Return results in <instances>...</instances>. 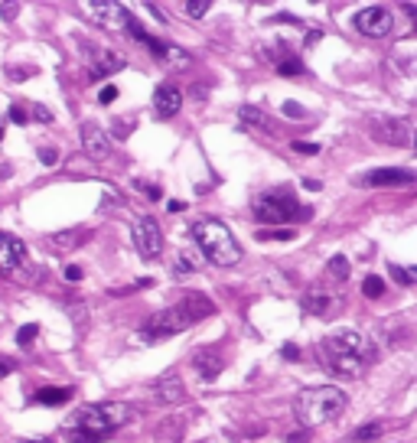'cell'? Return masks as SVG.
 I'll use <instances>...</instances> for the list:
<instances>
[{"instance_id":"cell-25","label":"cell","mask_w":417,"mask_h":443,"mask_svg":"<svg viewBox=\"0 0 417 443\" xmlns=\"http://www.w3.org/2000/svg\"><path fill=\"white\" fill-rule=\"evenodd\" d=\"M382 437V424H362L356 430V440L358 443H372V440H378Z\"/></svg>"},{"instance_id":"cell-29","label":"cell","mask_w":417,"mask_h":443,"mask_svg":"<svg viewBox=\"0 0 417 443\" xmlns=\"http://www.w3.org/2000/svg\"><path fill=\"white\" fill-rule=\"evenodd\" d=\"M209 7H212V4H209V0H193V4H186V17H193V20H199V17H205V13H209Z\"/></svg>"},{"instance_id":"cell-26","label":"cell","mask_w":417,"mask_h":443,"mask_svg":"<svg viewBox=\"0 0 417 443\" xmlns=\"http://www.w3.org/2000/svg\"><path fill=\"white\" fill-rule=\"evenodd\" d=\"M277 72H281V75H300V72H303V62H300L297 56H287V59L277 62Z\"/></svg>"},{"instance_id":"cell-16","label":"cell","mask_w":417,"mask_h":443,"mask_svg":"<svg viewBox=\"0 0 417 443\" xmlns=\"http://www.w3.org/2000/svg\"><path fill=\"white\" fill-rule=\"evenodd\" d=\"M154 394H157L160 404H179L183 394H186V388H183V382H179V378L170 372V375H163L160 382L154 384Z\"/></svg>"},{"instance_id":"cell-51","label":"cell","mask_w":417,"mask_h":443,"mask_svg":"<svg viewBox=\"0 0 417 443\" xmlns=\"http://www.w3.org/2000/svg\"><path fill=\"white\" fill-rule=\"evenodd\" d=\"M199 443H215V440H199Z\"/></svg>"},{"instance_id":"cell-22","label":"cell","mask_w":417,"mask_h":443,"mask_svg":"<svg viewBox=\"0 0 417 443\" xmlns=\"http://www.w3.org/2000/svg\"><path fill=\"white\" fill-rule=\"evenodd\" d=\"M68 398H72L68 388H40L36 392V404H66Z\"/></svg>"},{"instance_id":"cell-31","label":"cell","mask_w":417,"mask_h":443,"mask_svg":"<svg viewBox=\"0 0 417 443\" xmlns=\"http://www.w3.org/2000/svg\"><path fill=\"white\" fill-rule=\"evenodd\" d=\"M365 297H382L385 293V284H382V277H365Z\"/></svg>"},{"instance_id":"cell-2","label":"cell","mask_w":417,"mask_h":443,"mask_svg":"<svg viewBox=\"0 0 417 443\" xmlns=\"http://www.w3.org/2000/svg\"><path fill=\"white\" fill-rule=\"evenodd\" d=\"M349 398L346 392L332 388V384H320V388H303L294 401V414L297 420L303 424V430H313V427H323V424H332L346 411Z\"/></svg>"},{"instance_id":"cell-14","label":"cell","mask_w":417,"mask_h":443,"mask_svg":"<svg viewBox=\"0 0 417 443\" xmlns=\"http://www.w3.org/2000/svg\"><path fill=\"white\" fill-rule=\"evenodd\" d=\"M92 238V229H66V231H56L49 238V248L56 255H68V251H78Z\"/></svg>"},{"instance_id":"cell-35","label":"cell","mask_w":417,"mask_h":443,"mask_svg":"<svg viewBox=\"0 0 417 443\" xmlns=\"http://www.w3.org/2000/svg\"><path fill=\"white\" fill-rule=\"evenodd\" d=\"M20 13V4H0V17L7 20V23H13Z\"/></svg>"},{"instance_id":"cell-32","label":"cell","mask_w":417,"mask_h":443,"mask_svg":"<svg viewBox=\"0 0 417 443\" xmlns=\"http://www.w3.org/2000/svg\"><path fill=\"white\" fill-rule=\"evenodd\" d=\"M30 114H33L40 124H52V111L46 108V104H33V108H30Z\"/></svg>"},{"instance_id":"cell-36","label":"cell","mask_w":417,"mask_h":443,"mask_svg":"<svg viewBox=\"0 0 417 443\" xmlns=\"http://www.w3.org/2000/svg\"><path fill=\"white\" fill-rule=\"evenodd\" d=\"M134 186L140 189V193H147L150 199H160V196H163V193H160V186H154V183H144V179H137Z\"/></svg>"},{"instance_id":"cell-4","label":"cell","mask_w":417,"mask_h":443,"mask_svg":"<svg viewBox=\"0 0 417 443\" xmlns=\"http://www.w3.org/2000/svg\"><path fill=\"white\" fill-rule=\"evenodd\" d=\"M251 212L261 225H281V222L290 219H310V209H303L297 199V193L290 186H277V189H267L261 196L251 202Z\"/></svg>"},{"instance_id":"cell-50","label":"cell","mask_w":417,"mask_h":443,"mask_svg":"<svg viewBox=\"0 0 417 443\" xmlns=\"http://www.w3.org/2000/svg\"><path fill=\"white\" fill-rule=\"evenodd\" d=\"M20 443H43V440H20Z\"/></svg>"},{"instance_id":"cell-5","label":"cell","mask_w":417,"mask_h":443,"mask_svg":"<svg viewBox=\"0 0 417 443\" xmlns=\"http://www.w3.org/2000/svg\"><path fill=\"white\" fill-rule=\"evenodd\" d=\"M183 329H186V323H183L179 310L170 307V310H160V313H154L150 320H147L144 329H140V339H144V342H163V339L179 336Z\"/></svg>"},{"instance_id":"cell-9","label":"cell","mask_w":417,"mask_h":443,"mask_svg":"<svg viewBox=\"0 0 417 443\" xmlns=\"http://www.w3.org/2000/svg\"><path fill=\"white\" fill-rule=\"evenodd\" d=\"M131 235H134V245H137V251H140L144 257H157V255H160L163 238H160V225H157L154 215H140V219L134 222Z\"/></svg>"},{"instance_id":"cell-1","label":"cell","mask_w":417,"mask_h":443,"mask_svg":"<svg viewBox=\"0 0 417 443\" xmlns=\"http://www.w3.org/2000/svg\"><path fill=\"white\" fill-rule=\"evenodd\" d=\"M134 418V408L131 404H121V401H104V404H85L78 408L72 418L66 420L62 434L68 443H102L111 437V430L124 427Z\"/></svg>"},{"instance_id":"cell-52","label":"cell","mask_w":417,"mask_h":443,"mask_svg":"<svg viewBox=\"0 0 417 443\" xmlns=\"http://www.w3.org/2000/svg\"><path fill=\"white\" fill-rule=\"evenodd\" d=\"M0 140H4V131H0Z\"/></svg>"},{"instance_id":"cell-49","label":"cell","mask_w":417,"mask_h":443,"mask_svg":"<svg viewBox=\"0 0 417 443\" xmlns=\"http://www.w3.org/2000/svg\"><path fill=\"white\" fill-rule=\"evenodd\" d=\"M147 10H150V13H154V17L160 20V23H167V17H163V10L157 7V4H147Z\"/></svg>"},{"instance_id":"cell-20","label":"cell","mask_w":417,"mask_h":443,"mask_svg":"<svg viewBox=\"0 0 417 443\" xmlns=\"http://www.w3.org/2000/svg\"><path fill=\"white\" fill-rule=\"evenodd\" d=\"M349 271H352L349 257H342V255L330 257V265H326V274H330L332 281H339V284H346V281H349Z\"/></svg>"},{"instance_id":"cell-7","label":"cell","mask_w":417,"mask_h":443,"mask_svg":"<svg viewBox=\"0 0 417 443\" xmlns=\"http://www.w3.org/2000/svg\"><path fill=\"white\" fill-rule=\"evenodd\" d=\"M356 30L372 36V40H385L394 30V17L388 7H365L356 13Z\"/></svg>"},{"instance_id":"cell-10","label":"cell","mask_w":417,"mask_h":443,"mask_svg":"<svg viewBox=\"0 0 417 443\" xmlns=\"http://www.w3.org/2000/svg\"><path fill=\"white\" fill-rule=\"evenodd\" d=\"M85 13L92 17V23L108 26V30H121L128 23V10L114 0H92V4H85Z\"/></svg>"},{"instance_id":"cell-28","label":"cell","mask_w":417,"mask_h":443,"mask_svg":"<svg viewBox=\"0 0 417 443\" xmlns=\"http://www.w3.org/2000/svg\"><path fill=\"white\" fill-rule=\"evenodd\" d=\"M167 62H173V66H189L193 62V56L189 52H183V49H176V46H167V56H163Z\"/></svg>"},{"instance_id":"cell-6","label":"cell","mask_w":417,"mask_h":443,"mask_svg":"<svg viewBox=\"0 0 417 443\" xmlns=\"http://www.w3.org/2000/svg\"><path fill=\"white\" fill-rule=\"evenodd\" d=\"M30 271V257H26V245L7 231H0V274L10 277H23Z\"/></svg>"},{"instance_id":"cell-19","label":"cell","mask_w":417,"mask_h":443,"mask_svg":"<svg viewBox=\"0 0 417 443\" xmlns=\"http://www.w3.org/2000/svg\"><path fill=\"white\" fill-rule=\"evenodd\" d=\"M332 303H336V300H332L330 293H307V297H303V310L316 313V316H326L332 310Z\"/></svg>"},{"instance_id":"cell-39","label":"cell","mask_w":417,"mask_h":443,"mask_svg":"<svg viewBox=\"0 0 417 443\" xmlns=\"http://www.w3.org/2000/svg\"><path fill=\"white\" fill-rule=\"evenodd\" d=\"M10 121H17V124H26V121H30V114H26V108L13 104V108H10Z\"/></svg>"},{"instance_id":"cell-45","label":"cell","mask_w":417,"mask_h":443,"mask_svg":"<svg viewBox=\"0 0 417 443\" xmlns=\"http://www.w3.org/2000/svg\"><path fill=\"white\" fill-rule=\"evenodd\" d=\"M281 356L294 362V358H300V349H297V346H294V342H290V346H284V349H281Z\"/></svg>"},{"instance_id":"cell-3","label":"cell","mask_w":417,"mask_h":443,"mask_svg":"<svg viewBox=\"0 0 417 443\" xmlns=\"http://www.w3.org/2000/svg\"><path fill=\"white\" fill-rule=\"evenodd\" d=\"M193 238H196V245L203 248V255L209 257L212 265L231 267L241 261V245L235 241V235H231L222 222H215V219L193 222Z\"/></svg>"},{"instance_id":"cell-42","label":"cell","mask_w":417,"mask_h":443,"mask_svg":"<svg viewBox=\"0 0 417 443\" xmlns=\"http://www.w3.org/2000/svg\"><path fill=\"white\" fill-rule=\"evenodd\" d=\"M193 267H196V265H193L189 257H183V255H179V261H176V265H173V271H176V274H189V271H193Z\"/></svg>"},{"instance_id":"cell-27","label":"cell","mask_w":417,"mask_h":443,"mask_svg":"<svg viewBox=\"0 0 417 443\" xmlns=\"http://www.w3.org/2000/svg\"><path fill=\"white\" fill-rule=\"evenodd\" d=\"M392 277H394L398 284H404V287H408V284L417 281V271H414V267H398V265H392Z\"/></svg>"},{"instance_id":"cell-34","label":"cell","mask_w":417,"mask_h":443,"mask_svg":"<svg viewBox=\"0 0 417 443\" xmlns=\"http://www.w3.org/2000/svg\"><path fill=\"white\" fill-rule=\"evenodd\" d=\"M284 114H287V118H307V108L297 102H284Z\"/></svg>"},{"instance_id":"cell-18","label":"cell","mask_w":417,"mask_h":443,"mask_svg":"<svg viewBox=\"0 0 417 443\" xmlns=\"http://www.w3.org/2000/svg\"><path fill=\"white\" fill-rule=\"evenodd\" d=\"M124 68V56L118 52H98L92 59V78H102V75H114Z\"/></svg>"},{"instance_id":"cell-23","label":"cell","mask_w":417,"mask_h":443,"mask_svg":"<svg viewBox=\"0 0 417 443\" xmlns=\"http://www.w3.org/2000/svg\"><path fill=\"white\" fill-rule=\"evenodd\" d=\"M176 430H183V420H179V418L163 420V424L157 427V443H176L179 440Z\"/></svg>"},{"instance_id":"cell-15","label":"cell","mask_w":417,"mask_h":443,"mask_svg":"<svg viewBox=\"0 0 417 443\" xmlns=\"http://www.w3.org/2000/svg\"><path fill=\"white\" fill-rule=\"evenodd\" d=\"M179 104H183V92H179L176 85H170V82H167V85H160L154 92V111H157V118H173V114H176L179 111Z\"/></svg>"},{"instance_id":"cell-40","label":"cell","mask_w":417,"mask_h":443,"mask_svg":"<svg viewBox=\"0 0 417 443\" xmlns=\"http://www.w3.org/2000/svg\"><path fill=\"white\" fill-rule=\"evenodd\" d=\"M13 82H20V78H26V75H33V68H23V66H10V72H7Z\"/></svg>"},{"instance_id":"cell-37","label":"cell","mask_w":417,"mask_h":443,"mask_svg":"<svg viewBox=\"0 0 417 443\" xmlns=\"http://www.w3.org/2000/svg\"><path fill=\"white\" fill-rule=\"evenodd\" d=\"M294 150L297 154H320V144H310V140H294Z\"/></svg>"},{"instance_id":"cell-48","label":"cell","mask_w":417,"mask_h":443,"mask_svg":"<svg viewBox=\"0 0 417 443\" xmlns=\"http://www.w3.org/2000/svg\"><path fill=\"white\" fill-rule=\"evenodd\" d=\"M320 186H323V183H320V179H303V189H310V193H316V189H320Z\"/></svg>"},{"instance_id":"cell-43","label":"cell","mask_w":417,"mask_h":443,"mask_svg":"<svg viewBox=\"0 0 417 443\" xmlns=\"http://www.w3.org/2000/svg\"><path fill=\"white\" fill-rule=\"evenodd\" d=\"M261 238H274V241H290V238H294V231H264V235H261Z\"/></svg>"},{"instance_id":"cell-21","label":"cell","mask_w":417,"mask_h":443,"mask_svg":"<svg viewBox=\"0 0 417 443\" xmlns=\"http://www.w3.org/2000/svg\"><path fill=\"white\" fill-rule=\"evenodd\" d=\"M238 114H241V121H245V124H251V128H261V131H274V128H271V118H267V114H264V111L251 108V104H245V108H241Z\"/></svg>"},{"instance_id":"cell-24","label":"cell","mask_w":417,"mask_h":443,"mask_svg":"<svg viewBox=\"0 0 417 443\" xmlns=\"http://www.w3.org/2000/svg\"><path fill=\"white\" fill-rule=\"evenodd\" d=\"M66 310H68V316H72V323L75 326L88 323V313H85V303H82V300H66Z\"/></svg>"},{"instance_id":"cell-17","label":"cell","mask_w":417,"mask_h":443,"mask_svg":"<svg viewBox=\"0 0 417 443\" xmlns=\"http://www.w3.org/2000/svg\"><path fill=\"white\" fill-rule=\"evenodd\" d=\"M193 362H196V372L203 375V382H215V378L222 375V368H225V362H222L215 352H196L193 356Z\"/></svg>"},{"instance_id":"cell-30","label":"cell","mask_w":417,"mask_h":443,"mask_svg":"<svg viewBox=\"0 0 417 443\" xmlns=\"http://www.w3.org/2000/svg\"><path fill=\"white\" fill-rule=\"evenodd\" d=\"M36 329H40V326H36V323H26V326H20V332H17V346H30V342L36 339Z\"/></svg>"},{"instance_id":"cell-47","label":"cell","mask_w":417,"mask_h":443,"mask_svg":"<svg viewBox=\"0 0 417 443\" xmlns=\"http://www.w3.org/2000/svg\"><path fill=\"white\" fill-rule=\"evenodd\" d=\"M320 40H323V30H310L307 33V46H316Z\"/></svg>"},{"instance_id":"cell-38","label":"cell","mask_w":417,"mask_h":443,"mask_svg":"<svg viewBox=\"0 0 417 443\" xmlns=\"http://www.w3.org/2000/svg\"><path fill=\"white\" fill-rule=\"evenodd\" d=\"M114 98H118V88H114V85H104L102 92H98V102H102V104H111Z\"/></svg>"},{"instance_id":"cell-11","label":"cell","mask_w":417,"mask_h":443,"mask_svg":"<svg viewBox=\"0 0 417 443\" xmlns=\"http://www.w3.org/2000/svg\"><path fill=\"white\" fill-rule=\"evenodd\" d=\"M82 147H85V154L92 160H108L111 157V137L104 134V128L92 124V121L82 128Z\"/></svg>"},{"instance_id":"cell-44","label":"cell","mask_w":417,"mask_h":443,"mask_svg":"<svg viewBox=\"0 0 417 443\" xmlns=\"http://www.w3.org/2000/svg\"><path fill=\"white\" fill-rule=\"evenodd\" d=\"M66 281H68V284H78V281H82V267L68 265V267H66Z\"/></svg>"},{"instance_id":"cell-12","label":"cell","mask_w":417,"mask_h":443,"mask_svg":"<svg viewBox=\"0 0 417 443\" xmlns=\"http://www.w3.org/2000/svg\"><path fill=\"white\" fill-rule=\"evenodd\" d=\"M176 310H179V316H183V323L193 326V323H199V320H205L215 307L209 303L205 293H183V300L176 303Z\"/></svg>"},{"instance_id":"cell-33","label":"cell","mask_w":417,"mask_h":443,"mask_svg":"<svg viewBox=\"0 0 417 443\" xmlns=\"http://www.w3.org/2000/svg\"><path fill=\"white\" fill-rule=\"evenodd\" d=\"M40 160H43L46 166H56V163H59V150H56V147H40Z\"/></svg>"},{"instance_id":"cell-46","label":"cell","mask_w":417,"mask_h":443,"mask_svg":"<svg viewBox=\"0 0 417 443\" xmlns=\"http://www.w3.org/2000/svg\"><path fill=\"white\" fill-rule=\"evenodd\" d=\"M10 372H13V362H10V358H0V378H7Z\"/></svg>"},{"instance_id":"cell-13","label":"cell","mask_w":417,"mask_h":443,"mask_svg":"<svg viewBox=\"0 0 417 443\" xmlns=\"http://www.w3.org/2000/svg\"><path fill=\"white\" fill-rule=\"evenodd\" d=\"M362 183L368 186H411L414 183V170H401V166H385V170H372L362 176Z\"/></svg>"},{"instance_id":"cell-41","label":"cell","mask_w":417,"mask_h":443,"mask_svg":"<svg viewBox=\"0 0 417 443\" xmlns=\"http://www.w3.org/2000/svg\"><path fill=\"white\" fill-rule=\"evenodd\" d=\"M310 437H313V434H310V430H303V427H300V430H294V434L287 437V443H310Z\"/></svg>"},{"instance_id":"cell-8","label":"cell","mask_w":417,"mask_h":443,"mask_svg":"<svg viewBox=\"0 0 417 443\" xmlns=\"http://www.w3.org/2000/svg\"><path fill=\"white\" fill-rule=\"evenodd\" d=\"M368 134L382 144H392V147H411V128L408 121L401 118H372L368 121Z\"/></svg>"}]
</instances>
